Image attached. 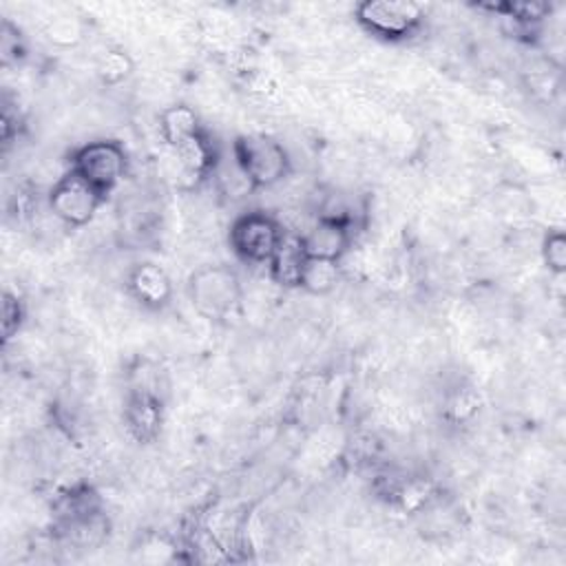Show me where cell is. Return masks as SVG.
Returning <instances> with one entry per match:
<instances>
[{"label":"cell","instance_id":"cell-18","mask_svg":"<svg viewBox=\"0 0 566 566\" xmlns=\"http://www.w3.org/2000/svg\"><path fill=\"white\" fill-rule=\"evenodd\" d=\"M542 259L548 272L562 276L566 272V237L562 230H548L542 239Z\"/></svg>","mask_w":566,"mask_h":566},{"label":"cell","instance_id":"cell-12","mask_svg":"<svg viewBox=\"0 0 566 566\" xmlns=\"http://www.w3.org/2000/svg\"><path fill=\"white\" fill-rule=\"evenodd\" d=\"M203 130L197 111L188 104H172L159 113V135L168 148Z\"/></svg>","mask_w":566,"mask_h":566},{"label":"cell","instance_id":"cell-9","mask_svg":"<svg viewBox=\"0 0 566 566\" xmlns=\"http://www.w3.org/2000/svg\"><path fill=\"white\" fill-rule=\"evenodd\" d=\"M170 155L177 164L179 177L190 179L192 184L212 177L219 168V148L214 139L208 135V130H199L190 135L188 139L179 142L177 146L170 148Z\"/></svg>","mask_w":566,"mask_h":566},{"label":"cell","instance_id":"cell-2","mask_svg":"<svg viewBox=\"0 0 566 566\" xmlns=\"http://www.w3.org/2000/svg\"><path fill=\"white\" fill-rule=\"evenodd\" d=\"M186 294L199 316L219 323L239 310L243 287L237 270L223 263H214L201 265L188 276Z\"/></svg>","mask_w":566,"mask_h":566},{"label":"cell","instance_id":"cell-8","mask_svg":"<svg viewBox=\"0 0 566 566\" xmlns=\"http://www.w3.org/2000/svg\"><path fill=\"white\" fill-rule=\"evenodd\" d=\"M124 424L137 442H155L164 424V402L159 394L148 387L130 389L124 405Z\"/></svg>","mask_w":566,"mask_h":566},{"label":"cell","instance_id":"cell-1","mask_svg":"<svg viewBox=\"0 0 566 566\" xmlns=\"http://www.w3.org/2000/svg\"><path fill=\"white\" fill-rule=\"evenodd\" d=\"M232 157L237 170L243 175L248 188H272L290 177L292 159L283 142L272 135L250 133L232 142Z\"/></svg>","mask_w":566,"mask_h":566},{"label":"cell","instance_id":"cell-11","mask_svg":"<svg viewBox=\"0 0 566 566\" xmlns=\"http://www.w3.org/2000/svg\"><path fill=\"white\" fill-rule=\"evenodd\" d=\"M307 263V254L301 243V234L285 232L283 241L274 250L272 259L268 261L270 279L281 287H301L303 270Z\"/></svg>","mask_w":566,"mask_h":566},{"label":"cell","instance_id":"cell-19","mask_svg":"<svg viewBox=\"0 0 566 566\" xmlns=\"http://www.w3.org/2000/svg\"><path fill=\"white\" fill-rule=\"evenodd\" d=\"M24 323V305L20 296L11 290H4L2 296V343L7 345L13 336H18Z\"/></svg>","mask_w":566,"mask_h":566},{"label":"cell","instance_id":"cell-3","mask_svg":"<svg viewBox=\"0 0 566 566\" xmlns=\"http://www.w3.org/2000/svg\"><path fill=\"white\" fill-rule=\"evenodd\" d=\"M69 170L108 197L128 172V153L117 139H91L71 150Z\"/></svg>","mask_w":566,"mask_h":566},{"label":"cell","instance_id":"cell-17","mask_svg":"<svg viewBox=\"0 0 566 566\" xmlns=\"http://www.w3.org/2000/svg\"><path fill=\"white\" fill-rule=\"evenodd\" d=\"M478 405H480L478 394L471 387H458L447 396L444 413L451 422H464L480 409Z\"/></svg>","mask_w":566,"mask_h":566},{"label":"cell","instance_id":"cell-10","mask_svg":"<svg viewBox=\"0 0 566 566\" xmlns=\"http://www.w3.org/2000/svg\"><path fill=\"white\" fill-rule=\"evenodd\" d=\"M126 290L133 301L150 312H159L172 301V281L168 272L153 261H142L130 268L126 276Z\"/></svg>","mask_w":566,"mask_h":566},{"label":"cell","instance_id":"cell-13","mask_svg":"<svg viewBox=\"0 0 566 566\" xmlns=\"http://www.w3.org/2000/svg\"><path fill=\"white\" fill-rule=\"evenodd\" d=\"M340 281V263L338 261H325V259H307L301 290L314 296L329 294Z\"/></svg>","mask_w":566,"mask_h":566},{"label":"cell","instance_id":"cell-14","mask_svg":"<svg viewBox=\"0 0 566 566\" xmlns=\"http://www.w3.org/2000/svg\"><path fill=\"white\" fill-rule=\"evenodd\" d=\"M133 69H135V64H133L130 55L119 46L104 49L95 60V75L104 86H117V84L126 82L130 77Z\"/></svg>","mask_w":566,"mask_h":566},{"label":"cell","instance_id":"cell-15","mask_svg":"<svg viewBox=\"0 0 566 566\" xmlns=\"http://www.w3.org/2000/svg\"><path fill=\"white\" fill-rule=\"evenodd\" d=\"M46 38L51 44L55 46H62V49H69V46H77L82 40H84V24L82 20L77 18H71V15H57V18H51L46 29H44Z\"/></svg>","mask_w":566,"mask_h":566},{"label":"cell","instance_id":"cell-16","mask_svg":"<svg viewBox=\"0 0 566 566\" xmlns=\"http://www.w3.org/2000/svg\"><path fill=\"white\" fill-rule=\"evenodd\" d=\"M24 55H27V44H24V38L20 33V29L9 18H4L2 27H0V60H2V66L18 64Z\"/></svg>","mask_w":566,"mask_h":566},{"label":"cell","instance_id":"cell-7","mask_svg":"<svg viewBox=\"0 0 566 566\" xmlns=\"http://www.w3.org/2000/svg\"><path fill=\"white\" fill-rule=\"evenodd\" d=\"M354 223L334 217H318L303 234L301 243L307 259L343 261L354 243Z\"/></svg>","mask_w":566,"mask_h":566},{"label":"cell","instance_id":"cell-5","mask_svg":"<svg viewBox=\"0 0 566 566\" xmlns=\"http://www.w3.org/2000/svg\"><path fill=\"white\" fill-rule=\"evenodd\" d=\"M283 237L285 230L274 214L265 210H248L230 223L228 243L239 261L248 265H268Z\"/></svg>","mask_w":566,"mask_h":566},{"label":"cell","instance_id":"cell-6","mask_svg":"<svg viewBox=\"0 0 566 566\" xmlns=\"http://www.w3.org/2000/svg\"><path fill=\"white\" fill-rule=\"evenodd\" d=\"M106 199V195H102L95 186H91L73 170H66L46 195L53 217L69 228H82L91 223Z\"/></svg>","mask_w":566,"mask_h":566},{"label":"cell","instance_id":"cell-4","mask_svg":"<svg viewBox=\"0 0 566 566\" xmlns=\"http://www.w3.org/2000/svg\"><path fill=\"white\" fill-rule=\"evenodd\" d=\"M354 15L369 35L385 42L409 40L424 22V9L411 0H365Z\"/></svg>","mask_w":566,"mask_h":566}]
</instances>
